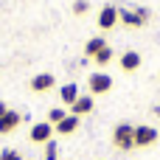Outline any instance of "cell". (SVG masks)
Wrapping results in <instances>:
<instances>
[{"label":"cell","instance_id":"277c9868","mask_svg":"<svg viewBox=\"0 0 160 160\" xmlns=\"http://www.w3.org/2000/svg\"><path fill=\"white\" fill-rule=\"evenodd\" d=\"M132 138H135V146H138V149H146V146L158 143V129H155V127H149V124H138Z\"/></svg>","mask_w":160,"mask_h":160},{"label":"cell","instance_id":"4fadbf2b","mask_svg":"<svg viewBox=\"0 0 160 160\" xmlns=\"http://www.w3.org/2000/svg\"><path fill=\"white\" fill-rule=\"evenodd\" d=\"M101 48H107V42H104L101 37H93V39H87V45H84V56H90V59H93Z\"/></svg>","mask_w":160,"mask_h":160},{"label":"cell","instance_id":"7c38bea8","mask_svg":"<svg viewBox=\"0 0 160 160\" xmlns=\"http://www.w3.org/2000/svg\"><path fill=\"white\" fill-rule=\"evenodd\" d=\"M79 96H82V93H79V87H76L73 82H70V84H62V87H59V98H62V104H68V107H70V104H73Z\"/></svg>","mask_w":160,"mask_h":160},{"label":"cell","instance_id":"d6986e66","mask_svg":"<svg viewBox=\"0 0 160 160\" xmlns=\"http://www.w3.org/2000/svg\"><path fill=\"white\" fill-rule=\"evenodd\" d=\"M6 112H8V107H6V104H3V101H0V118H3V115H6Z\"/></svg>","mask_w":160,"mask_h":160},{"label":"cell","instance_id":"2e32d148","mask_svg":"<svg viewBox=\"0 0 160 160\" xmlns=\"http://www.w3.org/2000/svg\"><path fill=\"white\" fill-rule=\"evenodd\" d=\"M42 160H56V141H48V143H45V155H42Z\"/></svg>","mask_w":160,"mask_h":160},{"label":"cell","instance_id":"9a60e30c","mask_svg":"<svg viewBox=\"0 0 160 160\" xmlns=\"http://www.w3.org/2000/svg\"><path fill=\"white\" fill-rule=\"evenodd\" d=\"M65 115H68V110H65V107H53V110H48V124H53V127H56Z\"/></svg>","mask_w":160,"mask_h":160},{"label":"cell","instance_id":"e0dca14e","mask_svg":"<svg viewBox=\"0 0 160 160\" xmlns=\"http://www.w3.org/2000/svg\"><path fill=\"white\" fill-rule=\"evenodd\" d=\"M0 160H22V155H20L17 149H3V152H0Z\"/></svg>","mask_w":160,"mask_h":160},{"label":"cell","instance_id":"9c48e42d","mask_svg":"<svg viewBox=\"0 0 160 160\" xmlns=\"http://www.w3.org/2000/svg\"><path fill=\"white\" fill-rule=\"evenodd\" d=\"M53 84H56V79L51 73H37L31 79V90L34 93H48V90H53Z\"/></svg>","mask_w":160,"mask_h":160},{"label":"cell","instance_id":"8fae6325","mask_svg":"<svg viewBox=\"0 0 160 160\" xmlns=\"http://www.w3.org/2000/svg\"><path fill=\"white\" fill-rule=\"evenodd\" d=\"M76 129H79V118H76V115H70V112H68V115L53 127V132H56V135H73Z\"/></svg>","mask_w":160,"mask_h":160},{"label":"cell","instance_id":"ac0fdd59","mask_svg":"<svg viewBox=\"0 0 160 160\" xmlns=\"http://www.w3.org/2000/svg\"><path fill=\"white\" fill-rule=\"evenodd\" d=\"M87 8H90V6H87V0H76V3H73V14H76V17L87 14Z\"/></svg>","mask_w":160,"mask_h":160},{"label":"cell","instance_id":"30bf717a","mask_svg":"<svg viewBox=\"0 0 160 160\" xmlns=\"http://www.w3.org/2000/svg\"><path fill=\"white\" fill-rule=\"evenodd\" d=\"M93 112V96H79L73 104H70V115L82 118V115H90Z\"/></svg>","mask_w":160,"mask_h":160},{"label":"cell","instance_id":"8992f818","mask_svg":"<svg viewBox=\"0 0 160 160\" xmlns=\"http://www.w3.org/2000/svg\"><path fill=\"white\" fill-rule=\"evenodd\" d=\"M115 22H118V8H115L112 3H107V6L98 11V28H101V31H110V28H115Z\"/></svg>","mask_w":160,"mask_h":160},{"label":"cell","instance_id":"7a4b0ae2","mask_svg":"<svg viewBox=\"0 0 160 160\" xmlns=\"http://www.w3.org/2000/svg\"><path fill=\"white\" fill-rule=\"evenodd\" d=\"M135 127L132 124H118L115 129H112V143H115V149H121V152H129L132 146H135Z\"/></svg>","mask_w":160,"mask_h":160},{"label":"cell","instance_id":"6da1fadb","mask_svg":"<svg viewBox=\"0 0 160 160\" xmlns=\"http://www.w3.org/2000/svg\"><path fill=\"white\" fill-rule=\"evenodd\" d=\"M118 22L127 28H141L149 22V8H118Z\"/></svg>","mask_w":160,"mask_h":160},{"label":"cell","instance_id":"5bb4252c","mask_svg":"<svg viewBox=\"0 0 160 160\" xmlns=\"http://www.w3.org/2000/svg\"><path fill=\"white\" fill-rule=\"evenodd\" d=\"M93 62H96V65H101V68H104V65H110V62H112V48H110V45H107V48H101V51L93 56Z\"/></svg>","mask_w":160,"mask_h":160},{"label":"cell","instance_id":"52a82bcc","mask_svg":"<svg viewBox=\"0 0 160 160\" xmlns=\"http://www.w3.org/2000/svg\"><path fill=\"white\" fill-rule=\"evenodd\" d=\"M141 62H143V59H141V53H138V51H124V53H121V59H118V65H121V70H124V73H135V70L141 68Z\"/></svg>","mask_w":160,"mask_h":160},{"label":"cell","instance_id":"5b68a950","mask_svg":"<svg viewBox=\"0 0 160 160\" xmlns=\"http://www.w3.org/2000/svg\"><path fill=\"white\" fill-rule=\"evenodd\" d=\"M28 138H31V143H48V141H53V124H48V121H39V124H34L31 127V132H28Z\"/></svg>","mask_w":160,"mask_h":160},{"label":"cell","instance_id":"ffe728a7","mask_svg":"<svg viewBox=\"0 0 160 160\" xmlns=\"http://www.w3.org/2000/svg\"><path fill=\"white\" fill-rule=\"evenodd\" d=\"M152 112H155V115L160 118V104H158V107H152Z\"/></svg>","mask_w":160,"mask_h":160},{"label":"cell","instance_id":"ba28073f","mask_svg":"<svg viewBox=\"0 0 160 160\" xmlns=\"http://www.w3.org/2000/svg\"><path fill=\"white\" fill-rule=\"evenodd\" d=\"M20 124H22V115H20V112H14V110H8V112L0 118V135H11Z\"/></svg>","mask_w":160,"mask_h":160},{"label":"cell","instance_id":"3957f363","mask_svg":"<svg viewBox=\"0 0 160 160\" xmlns=\"http://www.w3.org/2000/svg\"><path fill=\"white\" fill-rule=\"evenodd\" d=\"M87 87H90V96H104V93L112 90V76L104 73V70H98V73H93L87 79Z\"/></svg>","mask_w":160,"mask_h":160}]
</instances>
